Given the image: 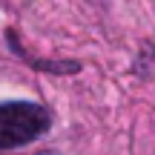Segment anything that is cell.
Returning <instances> with one entry per match:
<instances>
[{
    "label": "cell",
    "mask_w": 155,
    "mask_h": 155,
    "mask_svg": "<svg viewBox=\"0 0 155 155\" xmlns=\"http://www.w3.org/2000/svg\"><path fill=\"white\" fill-rule=\"evenodd\" d=\"M52 127V112L35 101L0 104V150L23 147L38 141Z\"/></svg>",
    "instance_id": "obj_1"
},
{
    "label": "cell",
    "mask_w": 155,
    "mask_h": 155,
    "mask_svg": "<svg viewBox=\"0 0 155 155\" xmlns=\"http://www.w3.org/2000/svg\"><path fill=\"white\" fill-rule=\"evenodd\" d=\"M38 155H52V152H38Z\"/></svg>",
    "instance_id": "obj_2"
}]
</instances>
